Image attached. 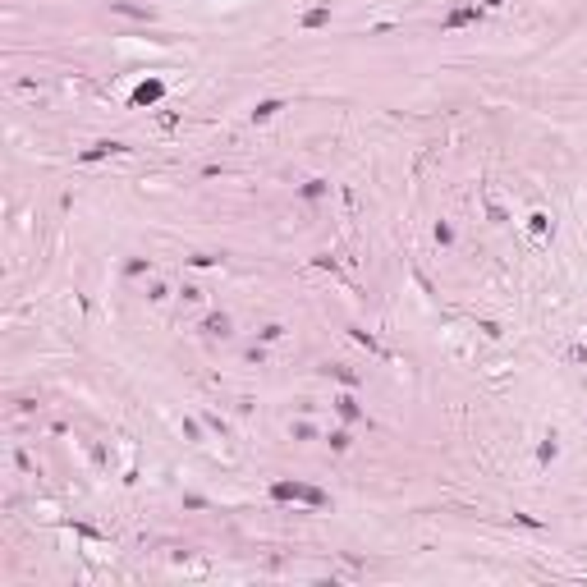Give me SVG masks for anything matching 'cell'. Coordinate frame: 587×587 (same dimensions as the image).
<instances>
[{"instance_id": "6da1fadb", "label": "cell", "mask_w": 587, "mask_h": 587, "mask_svg": "<svg viewBox=\"0 0 587 587\" xmlns=\"http://www.w3.org/2000/svg\"><path fill=\"white\" fill-rule=\"evenodd\" d=\"M271 496L276 500H303V505H326V496L317 487H299V482H276Z\"/></svg>"}]
</instances>
